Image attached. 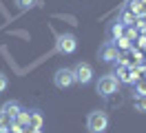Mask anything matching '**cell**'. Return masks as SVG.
<instances>
[{"instance_id":"21","label":"cell","mask_w":146,"mask_h":133,"mask_svg":"<svg viewBox=\"0 0 146 133\" xmlns=\"http://www.w3.org/2000/svg\"><path fill=\"white\" fill-rule=\"evenodd\" d=\"M0 133H7V131H5V129H0Z\"/></svg>"},{"instance_id":"4","label":"cell","mask_w":146,"mask_h":133,"mask_svg":"<svg viewBox=\"0 0 146 133\" xmlns=\"http://www.w3.org/2000/svg\"><path fill=\"white\" fill-rule=\"evenodd\" d=\"M115 73H117V80L124 82V84H135L139 80V71H137L135 64H122V67H115Z\"/></svg>"},{"instance_id":"9","label":"cell","mask_w":146,"mask_h":133,"mask_svg":"<svg viewBox=\"0 0 146 133\" xmlns=\"http://www.w3.org/2000/svg\"><path fill=\"white\" fill-rule=\"evenodd\" d=\"M109 35L113 38V40H117L119 35H124V25H122L119 20H115V22H111V25H109Z\"/></svg>"},{"instance_id":"20","label":"cell","mask_w":146,"mask_h":133,"mask_svg":"<svg viewBox=\"0 0 146 133\" xmlns=\"http://www.w3.org/2000/svg\"><path fill=\"white\" fill-rule=\"evenodd\" d=\"M25 133H42V131H40V129H27Z\"/></svg>"},{"instance_id":"22","label":"cell","mask_w":146,"mask_h":133,"mask_svg":"<svg viewBox=\"0 0 146 133\" xmlns=\"http://www.w3.org/2000/svg\"><path fill=\"white\" fill-rule=\"evenodd\" d=\"M144 73H146V69H144Z\"/></svg>"},{"instance_id":"1","label":"cell","mask_w":146,"mask_h":133,"mask_svg":"<svg viewBox=\"0 0 146 133\" xmlns=\"http://www.w3.org/2000/svg\"><path fill=\"white\" fill-rule=\"evenodd\" d=\"M117 87H119V80L115 78L113 73H106V76H102V78L98 80L95 91H98L102 98H111L113 93H117Z\"/></svg>"},{"instance_id":"5","label":"cell","mask_w":146,"mask_h":133,"mask_svg":"<svg viewBox=\"0 0 146 133\" xmlns=\"http://www.w3.org/2000/svg\"><path fill=\"white\" fill-rule=\"evenodd\" d=\"M53 84L58 89H69V87H73L75 84V76H73V69H58L55 71V76H53Z\"/></svg>"},{"instance_id":"12","label":"cell","mask_w":146,"mask_h":133,"mask_svg":"<svg viewBox=\"0 0 146 133\" xmlns=\"http://www.w3.org/2000/svg\"><path fill=\"white\" fill-rule=\"evenodd\" d=\"M133 106H135V111H139V113H146V96H139V93H137V96L133 98Z\"/></svg>"},{"instance_id":"18","label":"cell","mask_w":146,"mask_h":133,"mask_svg":"<svg viewBox=\"0 0 146 133\" xmlns=\"http://www.w3.org/2000/svg\"><path fill=\"white\" fill-rule=\"evenodd\" d=\"M7 84H9V82H7V76H5V73H0V93L7 89Z\"/></svg>"},{"instance_id":"8","label":"cell","mask_w":146,"mask_h":133,"mask_svg":"<svg viewBox=\"0 0 146 133\" xmlns=\"http://www.w3.org/2000/svg\"><path fill=\"white\" fill-rule=\"evenodd\" d=\"M20 109H22V106H20V102H16V100H11V102H5V104H2V111L9 115L11 120L20 113Z\"/></svg>"},{"instance_id":"2","label":"cell","mask_w":146,"mask_h":133,"mask_svg":"<svg viewBox=\"0 0 146 133\" xmlns=\"http://www.w3.org/2000/svg\"><path fill=\"white\" fill-rule=\"evenodd\" d=\"M86 126H89V131L91 133H104V129L109 126V115L104 113V111H91L89 118H86Z\"/></svg>"},{"instance_id":"16","label":"cell","mask_w":146,"mask_h":133,"mask_svg":"<svg viewBox=\"0 0 146 133\" xmlns=\"http://www.w3.org/2000/svg\"><path fill=\"white\" fill-rule=\"evenodd\" d=\"M135 93L146 96V80H137V82H135Z\"/></svg>"},{"instance_id":"19","label":"cell","mask_w":146,"mask_h":133,"mask_svg":"<svg viewBox=\"0 0 146 133\" xmlns=\"http://www.w3.org/2000/svg\"><path fill=\"white\" fill-rule=\"evenodd\" d=\"M139 47H146V35H142V38H139Z\"/></svg>"},{"instance_id":"10","label":"cell","mask_w":146,"mask_h":133,"mask_svg":"<svg viewBox=\"0 0 146 133\" xmlns=\"http://www.w3.org/2000/svg\"><path fill=\"white\" fill-rule=\"evenodd\" d=\"M42 115L40 111H29V129H42Z\"/></svg>"},{"instance_id":"6","label":"cell","mask_w":146,"mask_h":133,"mask_svg":"<svg viewBox=\"0 0 146 133\" xmlns=\"http://www.w3.org/2000/svg\"><path fill=\"white\" fill-rule=\"evenodd\" d=\"M73 76H75V82H80V84H89L93 80V67L89 62H78L75 67H73Z\"/></svg>"},{"instance_id":"14","label":"cell","mask_w":146,"mask_h":133,"mask_svg":"<svg viewBox=\"0 0 146 133\" xmlns=\"http://www.w3.org/2000/svg\"><path fill=\"white\" fill-rule=\"evenodd\" d=\"M11 122H13V120H11L9 115H7L5 111H2V109H0V129H5V131H9Z\"/></svg>"},{"instance_id":"3","label":"cell","mask_w":146,"mask_h":133,"mask_svg":"<svg viewBox=\"0 0 146 133\" xmlns=\"http://www.w3.org/2000/svg\"><path fill=\"white\" fill-rule=\"evenodd\" d=\"M78 49V38L73 33H60L55 38V51L58 53H75Z\"/></svg>"},{"instance_id":"17","label":"cell","mask_w":146,"mask_h":133,"mask_svg":"<svg viewBox=\"0 0 146 133\" xmlns=\"http://www.w3.org/2000/svg\"><path fill=\"white\" fill-rule=\"evenodd\" d=\"M117 44L122 47V49H131V38H126V35H119V38H117Z\"/></svg>"},{"instance_id":"15","label":"cell","mask_w":146,"mask_h":133,"mask_svg":"<svg viewBox=\"0 0 146 133\" xmlns=\"http://www.w3.org/2000/svg\"><path fill=\"white\" fill-rule=\"evenodd\" d=\"M16 5H18V9H22V11H27V9L36 7L38 0H16Z\"/></svg>"},{"instance_id":"11","label":"cell","mask_w":146,"mask_h":133,"mask_svg":"<svg viewBox=\"0 0 146 133\" xmlns=\"http://www.w3.org/2000/svg\"><path fill=\"white\" fill-rule=\"evenodd\" d=\"M117 20H119L124 27H131V25H135V13H133L131 9H126V11H122V13H119Z\"/></svg>"},{"instance_id":"7","label":"cell","mask_w":146,"mask_h":133,"mask_svg":"<svg viewBox=\"0 0 146 133\" xmlns=\"http://www.w3.org/2000/svg\"><path fill=\"white\" fill-rule=\"evenodd\" d=\"M100 58H102L104 62H115V60L119 58L117 44H113L111 40H109V42H104V44L100 47Z\"/></svg>"},{"instance_id":"13","label":"cell","mask_w":146,"mask_h":133,"mask_svg":"<svg viewBox=\"0 0 146 133\" xmlns=\"http://www.w3.org/2000/svg\"><path fill=\"white\" fill-rule=\"evenodd\" d=\"M131 11H133L135 16H146L144 5H142V0H133V2H131Z\"/></svg>"}]
</instances>
